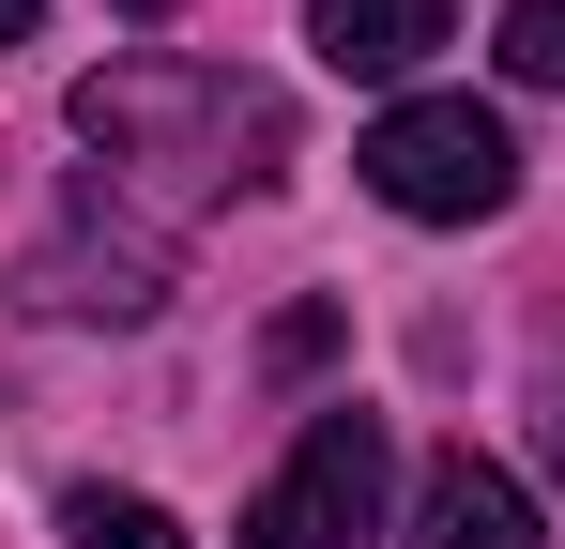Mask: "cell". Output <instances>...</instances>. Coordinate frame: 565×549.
Masks as SVG:
<instances>
[{
	"mask_svg": "<svg viewBox=\"0 0 565 549\" xmlns=\"http://www.w3.org/2000/svg\"><path fill=\"white\" fill-rule=\"evenodd\" d=\"M31 15H46V0H0V46H31Z\"/></svg>",
	"mask_w": 565,
	"mask_h": 549,
	"instance_id": "9",
	"label": "cell"
},
{
	"mask_svg": "<svg viewBox=\"0 0 565 549\" xmlns=\"http://www.w3.org/2000/svg\"><path fill=\"white\" fill-rule=\"evenodd\" d=\"M352 169H367L382 214H413V229H473V214L520 198V138H504L473 92H413V107H382V122H367Z\"/></svg>",
	"mask_w": 565,
	"mask_h": 549,
	"instance_id": "2",
	"label": "cell"
},
{
	"mask_svg": "<svg viewBox=\"0 0 565 549\" xmlns=\"http://www.w3.org/2000/svg\"><path fill=\"white\" fill-rule=\"evenodd\" d=\"M504 77H520V92H565V0H504Z\"/></svg>",
	"mask_w": 565,
	"mask_h": 549,
	"instance_id": "7",
	"label": "cell"
},
{
	"mask_svg": "<svg viewBox=\"0 0 565 549\" xmlns=\"http://www.w3.org/2000/svg\"><path fill=\"white\" fill-rule=\"evenodd\" d=\"M382 488H397L382 412H321L276 458V488L245 504V549H382Z\"/></svg>",
	"mask_w": 565,
	"mask_h": 549,
	"instance_id": "3",
	"label": "cell"
},
{
	"mask_svg": "<svg viewBox=\"0 0 565 549\" xmlns=\"http://www.w3.org/2000/svg\"><path fill=\"white\" fill-rule=\"evenodd\" d=\"M413 549H535V488H520L504 458L444 443V458H428V488H413Z\"/></svg>",
	"mask_w": 565,
	"mask_h": 549,
	"instance_id": "4",
	"label": "cell"
},
{
	"mask_svg": "<svg viewBox=\"0 0 565 549\" xmlns=\"http://www.w3.org/2000/svg\"><path fill=\"white\" fill-rule=\"evenodd\" d=\"M321 352H337V305H290L276 336H260V366H276V381H306V366H321Z\"/></svg>",
	"mask_w": 565,
	"mask_h": 549,
	"instance_id": "8",
	"label": "cell"
},
{
	"mask_svg": "<svg viewBox=\"0 0 565 549\" xmlns=\"http://www.w3.org/2000/svg\"><path fill=\"white\" fill-rule=\"evenodd\" d=\"M62 535H77V549H184V519H169V504H138V488H77V504H62Z\"/></svg>",
	"mask_w": 565,
	"mask_h": 549,
	"instance_id": "6",
	"label": "cell"
},
{
	"mask_svg": "<svg viewBox=\"0 0 565 549\" xmlns=\"http://www.w3.org/2000/svg\"><path fill=\"white\" fill-rule=\"evenodd\" d=\"M444 31H459V0H306V46L337 77H413Z\"/></svg>",
	"mask_w": 565,
	"mask_h": 549,
	"instance_id": "5",
	"label": "cell"
},
{
	"mask_svg": "<svg viewBox=\"0 0 565 549\" xmlns=\"http://www.w3.org/2000/svg\"><path fill=\"white\" fill-rule=\"evenodd\" d=\"M77 138L184 183H276L290 107L260 77H199V62H107V77H77Z\"/></svg>",
	"mask_w": 565,
	"mask_h": 549,
	"instance_id": "1",
	"label": "cell"
},
{
	"mask_svg": "<svg viewBox=\"0 0 565 549\" xmlns=\"http://www.w3.org/2000/svg\"><path fill=\"white\" fill-rule=\"evenodd\" d=\"M122 15H184V0H122Z\"/></svg>",
	"mask_w": 565,
	"mask_h": 549,
	"instance_id": "11",
	"label": "cell"
},
{
	"mask_svg": "<svg viewBox=\"0 0 565 549\" xmlns=\"http://www.w3.org/2000/svg\"><path fill=\"white\" fill-rule=\"evenodd\" d=\"M551 458H565V366H551Z\"/></svg>",
	"mask_w": 565,
	"mask_h": 549,
	"instance_id": "10",
	"label": "cell"
}]
</instances>
